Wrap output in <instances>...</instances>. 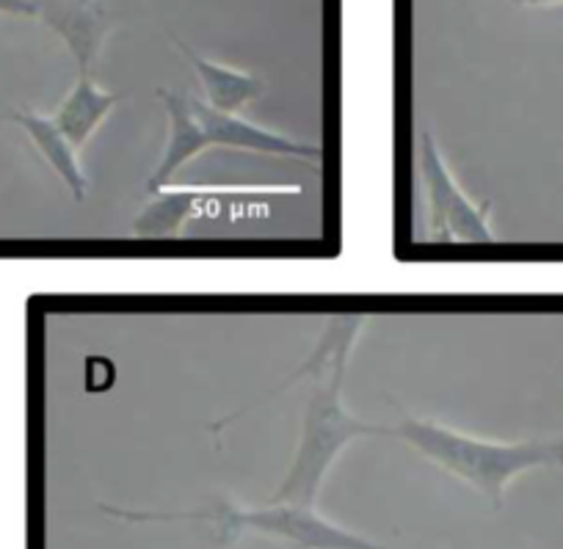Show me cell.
<instances>
[{
	"label": "cell",
	"mask_w": 563,
	"mask_h": 549,
	"mask_svg": "<svg viewBox=\"0 0 563 549\" xmlns=\"http://www.w3.org/2000/svg\"><path fill=\"white\" fill-rule=\"evenodd\" d=\"M119 95L95 84L91 73H80L69 95L64 97L62 106L53 113V122L62 128V133L73 141L75 146H84L97 130L102 128L111 111L117 108Z\"/></svg>",
	"instance_id": "cell-10"
},
{
	"label": "cell",
	"mask_w": 563,
	"mask_h": 549,
	"mask_svg": "<svg viewBox=\"0 0 563 549\" xmlns=\"http://www.w3.org/2000/svg\"><path fill=\"white\" fill-rule=\"evenodd\" d=\"M18 128L25 130V135L31 139V144L36 146L42 157H45L47 166L58 174L64 186L69 188L78 202H84L86 191H89V177H86L84 166H80V157H78V146L62 133L53 117H45L40 111H12L9 113Z\"/></svg>",
	"instance_id": "cell-9"
},
{
	"label": "cell",
	"mask_w": 563,
	"mask_h": 549,
	"mask_svg": "<svg viewBox=\"0 0 563 549\" xmlns=\"http://www.w3.org/2000/svg\"><path fill=\"white\" fill-rule=\"evenodd\" d=\"M519 7H555V3H563V0H514Z\"/></svg>",
	"instance_id": "cell-13"
},
{
	"label": "cell",
	"mask_w": 563,
	"mask_h": 549,
	"mask_svg": "<svg viewBox=\"0 0 563 549\" xmlns=\"http://www.w3.org/2000/svg\"><path fill=\"white\" fill-rule=\"evenodd\" d=\"M40 20L62 36L78 73H91L113 25L102 0H40Z\"/></svg>",
	"instance_id": "cell-5"
},
{
	"label": "cell",
	"mask_w": 563,
	"mask_h": 549,
	"mask_svg": "<svg viewBox=\"0 0 563 549\" xmlns=\"http://www.w3.org/2000/svg\"><path fill=\"white\" fill-rule=\"evenodd\" d=\"M393 437L404 439L426 461L456 481L473 486L495 510L506 505V492L519 475L547 466H563V439H519L495 442L456 431L426 417H404L393 426Z\"/></svg>",
	"instance_id": "cell-2"
},
{
	"label": "cell",
	"mask_w": 563,
	"mask_h": 549,
	"mask_svg": "<svg viewBox=\"0 0 563 549\" xmlns=\"http://www.w3.org/2000/svg\"><path fill=\"white\" fill-rule=\"evenodd\" d=\"M0 14H12V18H40V0H0Z\"/></svg>",
	"instance_id": "cell-12"
},
{
	"label": "cell",
	"mask_w": 563,
	"mask_h": 549,
	"mask_svg": "<svg viewBox=\"0 0 563 549\" xmlns=\"http://www.w3.org/2000/svg\"><path fill=\"white\" fill-rule=\"evenodd\" d=\"M362 331V318H343L327 323V329L318 337L316 348L310 356L290 373L282 384H276L271 393L260 395L252 404L243 406L241 411H232L221 422H216L213 431L219 433L238 417L252 411L254 406L263 400L274 398L282 389L294 387V384L307 382L310 384V395L305 400V415H301V433L299 444H296L294 461H290L288 472L271 494L268 503H296V505H312L316 508L318 494H321L323 481H327L329 470L334 461L340 459L349 444L365 437H393V426H376V422L360 420L351 415L343 404V384L345 373H349V359L354 351V342Z\"/></svg>",
	"instance_id": "cell-1"
},
{
	"label": "cell",
	"mask_w": 563,
	"mask_h": 549,
	"mask_svg": "<svg viewBox=\"0 0 563 549\" xmlns=\"http://www.w3.org/2000/svg\"><path fill=\"white\" fill-rule=\"evenodd\" d=\"M197 102V117L202 122L205 133H208L210 146H227V150H243L257 152V155H276V157H301V161H318L323 155L321 146L305 144L276 130L260 128V124L249 122L241 113H221L205 106L202 100Z\"/></svg>",
	"instance_id": "cell-6"
},
{
	"label": "cell",
	"mask_w": 563,
	"mask_h": 549,
	"mask_svg": "<svg viewBox=\"0 0 563 549\" xmlns=\"http://www.w3.org/2000/svg\"><path fill=\"white\" fill-rule=\"evenodd\" d=\"M420 179L429 197V232L434 243H495L489 205H478L462 191L445 155L429 130L420 135Z\"/></svg>",
	"instance_id": "cell-4"
},
{
	"label": "cell",
	"mask_w": 563,
	"mask_h": 549,
	"mask_svg": "<svg viewBox=\"0 0 563 549\" xmlns=\"http://www.w3.org/2000/svg\"><path fill=\"white\" fill-rule=\"evenodd\" d=\"M177 51L186 56L191 69L197 73L199 86L205 91V106L221 113H241L249 102L257 100L263 95V80L257 75L246 73V69L227 67V64L210 62V58L199 56L194 47H188L183 40H172Z\"/></svg>",
	"instance_id": "cell-8"
},
{
	"label": "cell",
	"mask_w": 563,
	"mask_h": 549,
	"mask_svg": "<svg viewBox=\"0 0 563 549\" xmlns=\"http://www.w3.org/2000/svg\"><path fill=\"white\" fill-rule=\"evenodd\" d=\"M205 191L194 188H161L153 194V202L133 219L130 230L139 238H169L186 227V221L197 213Z\"/></svg>",
	"instance_id": "cell-11"
},
{
	"label": "cell",
	"mask_w": 563,
	"mask_h": 549,
	"mask_svg": "<svg viewBox=\"0 0 563 549\" xmlns=\"http://www.w3.org/2000/svg\"><path fill=\"white\" fill-rule=\"evenodd\" d=\"M100 510L113 519L130 525L147 521H205L213 530L216 543H232L243 532H263L294 549H389L373 538L360 536L338 521L318 514L312 505L296 503H265L260 508H241L230 499H210L205 508L191 510H139L119 508V505H100Z\"/></svg>",
	"instance_id": "cell-3"
},
{
	"label": "cell",
	"mask_w": 563,
	"mask_h": 549,
	"mask_svg": "<svg viewBox=\"0 0 563 549\" xmlns=\"http://www.w3.org/2000/svg\"><path fill=\"white\" fill-rule=\"evenodd\" d=\"M161 102H164L166 122H169V133H166L164 155H161L158 168L150 177L147 188L150 194L161 191L175 179V174L180 172L186 163H191L194 157L202 155L210 146L208 133H205L202 122L197 117V102L186 95V91L177 89H158Z\"/></svg>",
	"instance_id": "cell-7"
}]
</instances>
